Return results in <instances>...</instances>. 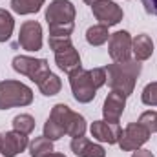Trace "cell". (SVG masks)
<instances>
[{
  "mask_svg": "<svg viewBox=\"0 0 157 157\" xmlns=\"http://www.w3.org/2000/svg\"><path fill=\"white\" fill-rule=\"evenodd\" d=\"M13 29H15V20H13L11 13L6 9H0V42H6L11 39Z\"/></svg>",
  "mask_w": 157,
  "mask_h": 157,
  "instance_id": "21",
  "label": "cell"
},
{
  "mask_svg": "<svg viewBox=\"0 0 157 157\" xmlns=\"http://www.w3.org/2000/svg\"><path fill=\"white\" fill-rule=\"evenodd\" d=\"M33 102V90L20 80H2L0 82V110H9L17 106H29Z\"/></svg>",
  "mask_w": 157,
  "mask_h": 157,
  "instance_id": "3",
  "label": "cell"
},
{
  "mask_svg": "<svg viewBox=\"0 0 157 157\" xmlns=\"http://www.w3.org/2000/svg\"><path fill=\"white\" fill-rule=\"evenodd\" d=\"M71 46H73L71 37H49V48L53 49V53L64 51V49H68Z\"/></svg>",
  "mask_w": 157,
  "mask_h": 157,
  "instance_id": "27",
  "label": "cell"
},
{
  "mask_svg": "<svg viewBox=\"0 0 157 157\" xmlns=\"http://www.w3.org/2000/svg\"><path fill=\"white\" fill-rule=\"evenodd\" d=\"M141 99L146 106H157V82H150L144 86Z\"/></svg>",
  "mask_w": 157,
  "mask_h": 157,
  "instance_id": "24",
  "label": "cell"
},
{
  "mask_svg": "<svg viewBox=\"0 0 157 157\" xmlns=\"http://www.w3.org/2000/svg\"><path fill=\"white\" fill-rule=\"evenodd\" d=\"M28 146H29L28 135H24L20 132L11 130V132L0 133V154L4 157H17Z\"/></svg>",
  "mask_w": 157,
  "mask_h": 157,
  "instance_id": "11",
  "label": "cell"
},
{
  "mask_svg": "<svg viewBox=\"0 0 157 157\" xmlns=\"http://www.w3.org/2000/svg\"><path fill=\"white\" fill-rule=\"evenodd\" d=\"M132 157H154V154H152L150 150L139 148V150H135V152H133V155H132Z\"/></svg>",
  "mask_w": 157,
  "mask_h": 157,
  "instance_id": "30",
  "label": "cell"
},
{
  "mask_svg": "<svg viewBox=\"0 0 157 157\" xmlns=\"http://www.w3.org/2000/svg\"><path fill=\"white\" fill-rule=\"evenodd\" d=\"M53 150V141H49L48 137H35L31 143H29V154L31 157H46L49 155Z\"/></svg>",
  "mask_w": 157,
  "mask_h": 157,
  "instance_id": "18",
  "label": "cell"
},
{
  "mask_svg": "<svg viewBox=\"0 0 157 157\" xmlns=\"http://www.w3.org/2000/svg\"><path fill=\"white\" fill-rule=\"evenodd\" d=\"M46 22L49 24H68L75 22V6L70 0H53L46 9Z\"/></svg>",
  "mask_w": 157,
  "mask_h": 157,
  "instance_id": "9",
  "label": "cell"
},
{
  "mask_svg": "<svg viewBox=\"0 0 157 157\" xmlns=\"http://www.w3.org/2000/svg\"><path fill=\"white\" fill-rule=\"evenodd\" d=\"M91 11H93V17L99 20V24H104L108 28L117 26L124 17L121 6L113 0H99L91 6Z\"/></svg>",
  "mask_w": 157,
  "mask_h": 157,
  "instance_id": "7",
  "label": "cell"
},
{
  "mask_svg": "<svg viewBox=\"0 0 157 157\" xmlns=\"http://www.w3.org/2000/svg\"><path fill=\"white\" fill-rule=\"evenodd\" d=\"M13 130L20 132L24 135H29L35 130V119L31 117L29 113H20L13 119Z\"/></svg>",
  "mask_w": 157,
  "mask_h": 157,
  "instance_id": "22",
  "label": "cell"
},
{
  "mask_svg": "<svg viewBox=\"0 0 157 157\" xmlns=\"http://www.w3.org/2000/svg\"><path fill=\"white\" fill-rule=\"evenodd\" d=\"M75 22L68 24H49V37H70L73 33Z\"/></svg>",
  "mask_w": 157,
  "mask_h": 157,
  "instance_id": "23",
  "label": "cell"
},
{
  "mask_svg": "<svg viewBox=\"0 0 157 157\" xmlns=\"http://www.w3.org/2000/svg\"><path fill=\"white\" fill-rule=\"evenodd\" d=\"M91 137L97 139L99 143H108V144H117L121 137V126L119 122H108V121H93L91 122Z\"/></svg>",
  "mask_w": 157,
  "mask_h": 157,
  "instance_id": "12",
  "label": "cell"
},
{
  "mask_svg": "<svg viewBox=\"0 0 157 157\" xmlns=\"http://www.w3.org/2000/svg\"><path fill=\"white\" fill-rule=\"evenodd\" d=\"M108 39H110V31H108V26L104 24L91 26L86 31V40L90 46H102L104 42H108Z\"/></svg>",
  "mask_w": 157,
  "mask_h": 157,
  "instance_id": "17",
  "label": "cell"
},
{
  "mask_svg": "<svg viewBox=\"0 0 157 157\" xmlns=\"http://www.w3.org/2000/svg\"><path fill=\"white\" fill-rule=\"evenodd\" d=\"M70 86H71V93L75 97V101L80 104H88L95 99L97 95V88L93 84V80L90 77V70H78L75 73L70 75Z\"/></svg>",
  "mask_w": 157,
  "mask_h": 157,
  "instance_id": "5",
  "label": "cell"
},
{
  "mask_svg": "<svg viewBox=\"0 0 157 157\" xmlns=\"http://www.w3.org/2000/svg\"><path fill=\"white\" fill-rule=\"evenodd\" d=\"M132 44L133 39L128 31H115L110 35L108 53L113 59V62H126L132 57Z\"/></svg>",
  "mask_w": 157,
  "mask_h": 157,
  "instance_id": "8",
  "label": "cell"
},
{
  "mask_svg": "<svg viewBox=\"0 0 157 157\" xmlns=\"http://www.w3.org/2000/svg\"><path fill=\"white\" fill-rule=\"evenodd\" d=\"M90 77L93 80L95 88L99 90L106 84V70L104 68H93V70H90Z\"/></svg>",
  "mask_w": 157,
  "mask_h": 157,
  "instance_id": "28",
  "label": "cell"
},
{
  "mask_svg": "<svg viewBox=\"0 0 157 157\" xmlns=\"http://www.w3.org/2000/svg\"><path fill=\"white\" fill-rule=\"evenodd\" d=\"M82 2H86V4H90V6H93L95 2H99V0H82Z\"/></svg>",
  "mask_w": 157,
  "mask_h": 157,
  "instance_id": "32",
  "label": "cell"
},
{
  "mask_svg": "<svg viewBox=\"0 0 157 157\" xmlns=\"http://www.w3.org/2000/svg\"><path fill=\"white\" fill-rule=\"evenodd\" d=\"M126 108V97L119 91H110L108 97L104 99V104H102V115H104V121L108 122H119V119L122 115Z\"/></svg>",
  "mask_w": 157,
  "mask_h": 157,
  "instance_id": "13",
  "label": "cell"
},
{
  "mask_svg": "<svg viewBox=\"0 0 157 157\" xmlns=\"http://www.w3.org/2000/svg\"><path fill=\"white\" fill-rule=\"evenodd\" d=\"M13 70L20 75L29 77L37 86L51 73L46 59H35V57H28V55H17L13 59Z\"/></svg>",
  "mask_w": 157,
  "mask_h": 157,
  "instance_id": "4",
  "label": "cell"
},
{
  "mask_svg": "<svg viewBox=\"0 0 157 157\" xmlns=\"http://www.w3.org/2000/svg\"><path fill=\"white\" fill-rule=\"evenodd\" d=\"M44 137H48L49 141H59L60 137H64V132H62L51 119H48V121L44 122Z\"/></svg>",
  "mask_w": 157,
  "mask_h": 157,
  "instance_id": "26",
  "label": "cell"
},
{
  "mask_svg": "<svg viewBox=\"0 0 157 157\" xmlns=\"http://www.w3.org/2000/svg\"><path fill=\"white\" fill-rule=\"evenodd\" d=\"M48 119H51L64 132V135H70L73 139L75 137H84V133H86V119L82 117L80 113L73 112L64 102L55 104L51 108V113H49Z\"/></svg>",
  "mask_w": 157,
  "mask_h": 157,
  "instance_id": "2",
  "label": "cell"
},
{
  "mask_svg": "<svg viewBox=\"0 0 157 157\" xmlns=\"http://www.w3.org/2000/svg\"><path fill=\"white\" fill-rule=\"evenodd\" d=\"M46 0H11V9L18 15H31L40 11Z\"/></svg>",
  "mask_w": 157,
  "mask_h": 157,
  "instance_id": "19",
  "label": "cell"
},
{
  "mask_svg": "<svg viewBox=\"0 0 157 157\" xmlns=\"http://www.w3.org/2000/svg\"><path fill=\"white\" fill-rule=\"evenodd\" d=\"M139 124H143L150 133H155L157 132V112H144V113H141V117L137 121Z\"/></svg>",
  "mask_w": 157,
  "mask_h": 157,
  "instance_id": "25",
  "label": "cell"
},
{
  "mask_svg": "<svg viewBox=\"0 0 157 157\" xmlns=\"http://www.w3.org/2000/svg\"><path fill=\"white\" fill-rule=\"evenodd\" d=\"M106 82L108 86L113 90L122 93L124 97H130L133 93L137 77L141 75V62L139 60H126V62H113L108 64L106 68Z\"/></svg>",
  "mask_w": 157,
  "mask_h": 157,
  "instance_id": "1",
  "label": "cell"
},
{
  "mask_svg": "<svg viewBox=\"0 0 157 157\" xmlns=\"http://www.w3.org/2000/svg\"><path fill=\"white\" fill-rule=\"evenodd\" d=\"M46 157H66L64 154H59V152H51L49 155H46Z\"/></svg>",
  "mask_w": 157,
  "mask_h": 157,
  "instance_id": "31",
  "label": "cell"
},
{
  "mask_svg": "<svg viewBox=\"0 0 157 157\" xmlns=\"http://www.w3.org/2000/svg\"><path fill=\"white\" fill-rule=\"evenodd\" d=\"M55 62H57L59 70H62V71L68 73V75H71V73H75L78 70H82L80 55H78V51L73 46L68 48V49H64V51L55 53Z\"/></svg>",
  "mask_w": 157,
  "mask_h": 157,
  "instance_id": "14",
  "label": "cell"
},
{
  "mask_svg": "<svg viewBox=\"0 0 157 157\" xmlns=\"http://www.w3.org/2000/svg\"><path fill=\"white\" fill-rule=\"evenodd\" d=\"M60 88H62V80H60L59 75H55V73H49V75L39 84V90L42 91V95H46V97L57 95V93L60 91Z\"/></svg>",
  "mask_w": 157,
  "mask_h": 157,
  "instance_id": "20",
  "label": "cell"
},
{
  "mask_svg": "<svg viewBox=\"0 0 157 157\" xmlns=\"http://www.w3.org/2000/svg\"><path fill=\"white\" fill-rule=\"evenodd\" d=\"M132 53L135 55V60L143 62V60H148L152 55H154V42L152 37L146 35V33H141L133 39L132 44Z\"/></svg>",
  "mask_w": 157,
  "mask_h": 157,
  "instance_id": "16",
  "label": "cell"
},
{
  "mask_svg": "<svg viewBox=\"0 0 157 157\" xmlns=\"http://www.w3.org/2000/svg\"><path fill=\"white\" fill-rule=\"evenodd\" d=\"M150 132L143 126V124H139V122H130L122 132H121V137H119V146H121V150H124V152H135V150H139L148 139H150Z\"/></svg>",
  "mask_w": 157,
  "mask_h": 157,
  "instance_id": "6",
  "label": "cell"
},
{
  "mask_svg": "<svg viewBox=\"0 0 157 157\" xmlns=\"http://www.w3.org/2000/svg\"><path fill=\"white\" fill-rule=\"evenodd\" d=\"M70 146H71V152L77 157H106V150L101 144L91 143L86 137H75V139H71Z\"/></svg>",
  "mask_w": 157,
  "mask_h": 157,
  "instance_id": "15",
  "label": "cell"
},
{
  "mask_svg": "<svg viewBox=\"0 0 157 157\" xmlns=\"http://www.w3.org/2000/svg\"><path fill=\"white\" fill-rule=\"evenodd\" d=\"M141 4L144 6V11L148 15L157 17V0H141Z\"/></svg>",
  "mask_w": 157,
  "mask_h": 157,
  "instance_id": "29",
  "label": "cell"
},
{
  "mask_svg": "<svg viewBox=\"0 0 157 157\" xmlns=\"http://www.w3.org/2000/svg\"><path fill=\"white\" fill-rule=\"evenodd\" d=\"M18 44L26 51H39L42 48V26L37 20H26L20 26Z\"/></svg>",
  "mask_w": 157,
  "mask_h": 157,
  "instance_id": "10",
  "label": "cell"
}]
</instances>
